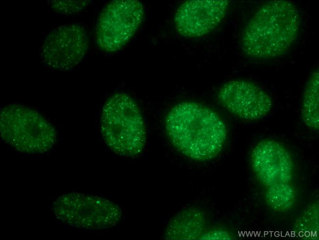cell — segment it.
I'll list each match as a JSON object with an SVG mask.
<instances>
[{"label": "cell", "mask_w": 319, "mask_h": 240, "mask_svg": "<svg viewBox=\"0 0 319 240\" xmlns=\"http://www.w3.org/2000/svg\"><path fill=\"white\" fill-rule=\"evenodd\" d=\"M166 128L173 145L182 153L196 160L212 159L225 141V125L212 110L186 102L174 107L166 119Z\"/></svg>", "instance_id": "1"}, {"label": "cell", "mask_w": 319, "mask_h": 240, "mask_svg": "<svg viewBox=\"0 0 319 240\" xmlns=\"http://www.w3.org/2000/svg\"><path fill=\"white\" fill-rule=\"evenodd\" d=\"M299 27V13L293 3L268 2L258 9L246 27L242 39L243 51L258 59L280 56L295 41Z\"/></svg>", "instance_id": "2"}, {"label": "cell", "mask_w": 319, "mask_h": 240, "mask_svg": "<svg viewBox=\"0 0 319 240\" xmlns=\"http://www.w3.org/2000/svg\"><path fill=\"white\" fill-rule=\"evenodd\" d=\"M101 131L107 146L120 155L136 156L143 149L146 133L142 115L133 100L125 93H115L106 100Z\"/></svg>", "instance_id": "3"}, {"label": "cell", "mask_w": 319, "mask_h": 240, "mask_svg": "<svg viewBox=\"0 0 319 240\" xmlns=\"http://www.w3.org/2000/svg\"><path fill=\"white\" fill-rule=\"evenodd\" d=\"M0 118L2 139L20 152L45 153L56 142L53 127L33 109L11 105L3 108Z\"/></svg>", "instance_id": "4"}, {"label": "cell", "mask_w": 319, "mask_h": 240, "mask_svg": "<svg viewBox=\"0 0 319 240\" xmlns=\"http://www.w3.org/2000/svg\"><path fill=\"white\" fill-rule=\"evenodd\" d=\"M52 211L60 222L80 229L104 230L116 225L122 217L120 207L105 198L68 193L53 202Z\"/></svg>", "instance_id": "5"}, {"label": "cell", "mask_w": 319, "mask_h": 240, "mask_svg": "<svg viewBox=\"0 0 319 240\" xmlns=\"http://www.w3.org/2000/svg\"><path fill=\"white\" fill-rule=\"evenodd\" d=\"M143 14V5L138 0L110 2L103 9L98 20L96 40L99 47L107 53L122 48L137 29Z\"/></svg>", "instance_id": "6"}, {"label": "cell", "mask_w": 319, "mask_h": 240, "mask_svg": "<svg viewBox=\"0 0 319 240\" xmlns=\"http://www.w3.org/2000/svg\"><path fill=\"white\" fill-rule=\"evenodd\" d=\"M89 40L85 30L78 24L58 26L44 39L39 51L42 62L59 71L70 70L85 56Z\"/></svg>", "instance_id": "7"}, {"label": "cell", "mask_w": 319, "mask_h": 240, "mask_svg": "<svg viewBox=\"0 0 319 240\" xmlns=\"http://www.w3.org/2000/svg\"><path fill=\"white\" fill-rule=\"evenodd\" d=\"M221 103L236 115L248 120L260 119L270 110V96L254 83L235 80L224 85L218 93Z\"/></svg>", "instance_id": "8"}, {"label": "cell", "mask_w": 319, "mask_h": 240, "mask_svg": "<svg viewBox=\"0 0 319 240\" xmlns=\"http://www.w3.org/2000/svg\"><path fill=\"white\" fill-rule=\"evenodd\" d=\"M229 2L225 0H192L183 3L175 16L177 30L188 37L204 35L224 18Z\"/></svg>", "instance_id": "9"}, {"label": "cell", "mask_w": 319, "mask_h": 240, "mask_svg": "<svg viewBox=\"0 0 319 240\" xmlns=\"http://www.w3.org/2000/svg\"><path fill=\"white\" fill-rule=\"evenodd\" d=\"M253 169L260 182L266 187L290 183L292 177V158L279 142L266 140L259 143L251 154Z\"/></svg>", "instance_id": "10"}, {"label": "cell", "mask_w": 319, "mask_h": 240, "mask_svg": "<svg viewBox=\"0 0 319 240\" xmlns=\"http://www.w3.org/2000/svg\"><path fill=\"white\" fill-rule=\"evenodd\" d=\"M204 217L197 210L188 209L175 215L169 222L165 232L168 240H195L202 234Z\"/></svg>", "instance_id": "11"}, {"label": "cell", "mask_w": 319, "mask_h": 240, "mask_svg": "<svg viewBox=\"0 0 319 240\" xmlns=\"http://www.w3.org/2000/svg\"><path fill=\"white\" fill-rule=\"evenodd\" d=\"M319 72L314 71L307 83L302 101V115L310 128L319 129Z\"/></svg>", "instance_id": "12"}, {"label": "cell", "mask_w": 319, "mask_h": 240, "mask_svg": "<svg viewBox=\"0 0 319 240\" xmlns=\"http://www.w3.org/2000/svg\"><path fill=\"white\" fill-rule=\"evenodd\" d=\"M266 200L273 209L284 211L290 209L295 200V191L290 183L275 184L267 187Z\"/></svg>", "instance_id": "13"}, {"label": "cell", "mask_w": 319, "mask_h": 240, "mask_svg": "<svg viewBox=\"0 0 319 240\" xmlns=\"http://www.w3.org/2000/svg\"><path fill=\"white\" fill-rule=\"evenodd\" d=\"M50 7L54 11L63 14L78 13L89 3L87 1L52 0L48 1Z\"/></svg>", "instance_id": "14"}, {"label": "cell", "mask_w": 319, "mask_h": 240, "mask_svg": "<svg viewBox=\"0 0 319 240\" xmlns=\"http://www.w3.org/2000/svg\"><path fill=\"white\" fill-rule=\"evenodd\" d=\"M203 240H230L232 237L227 232L221 230H211L201 234L199 238Z\"/></svg>", "instance_id": "15"}]
</instances>
